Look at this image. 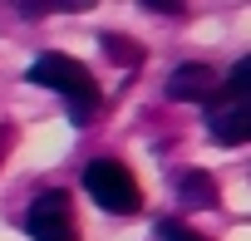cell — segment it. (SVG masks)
<instances>
[{
    "label": "cell",
    "mask_w": 251,
    "mask_h": 241,
    "mask_svg": "<svg viewBox=\"0 0 251 241\" xmlns=\"http://www.w3.org/2000/svg\"><path fill=\"white\" fill-rule=\"evenodd\" d=\"M30 84H40V89H59L64 98H69V118L74 123H89V118L99 113V84H94V74H89V64H79L74 54H40L35 64H30Z\"/></svg>",
    "instance_id": "obj_1"
},
{
    "label": "cell",
    "mask_w": 251,
    "mask_h": 241,
    "mask_svg": "<svg viewBox=\"0 0 251 241\" xmlns=\"http://www.w3.org/2000/svg\"><path fill=\"white\" fill-rule=\"evenodd\" d=\"M246 89H251V59H236L231 79H226V84L212 94V103H207V128H212V138L226 143V148H241V143L251 138V98H246Z\"/></svg>",
    "instance_id": "obj_2"
},
{
    "label": "cell",
    "mask_w": 251,
    "mask_h": 241,
    "mask_svg": "<svg viewBox=\"0 0 251 241\" xmlns=\"http://www.w3.org/2000/svg\"><path fill=\"white\" fill-rule=\"evenodd\" d=\"M79 182H84V192L94 197V207H103V212H113V217H133V212L143 207V187H138V177L123 168L118 158H99V163H89Z\"/></svg>",
    "instance_id": "obj_3"
},
{
    "label": "cell",
    "mask_w": 251,
    "mask_h": 241,
    "mask_svg": "<svg viewBox=\"0 0 251 241\" xmlns=\"http://www.w3.org/2000/svg\"><path fill=\"white\" fill-rule=\"evenodd\" d=\"M25 231L35 241H79V221L64 192H40L25 207Z\"/></svg>",
    "instance_id": "obj_4"
},
{
    "label": "cell",
    "mask_w": 251,
    "mask_h": 241,
    "mask_svg": "<svg viewBox=\"0 0 251 241\" xmlns=\"http://www.w3.org/2000/svg\"><path fill=\"white\" fill-rule=\"evenodd\" d=\"M217 94V74H212V64H177L173 74H168V98H177V103H207Z\"/></svg>",
    "instance_id": "obj_5"
},
{
    "label": "cell",
    "mask_w": 251,
    "mask_h": 241,
    "mask_svg": "<svg viewBox=\"0 0 251 241\" xmlns=\"http://www.w3.org/2000/svg\"><path fill=\"white\" fill-rule=\"evenodd\" d=\"M177 197H182V207H212L217 202V182L207 172H182L177 177Z\"/></svg>",
    "instance_id": "obj_6"
},
{
    "label": "cell",
    "mask_w": 251,
    "mask_h": 241,
    "mask_svg": "<svg viewBox=\"0 0 251 241\" xmlns=\"http://www.w3.org/2000/svg\"><path fill=\"white\" fill-rule=\"evenodd\" d=\"M103 49H108V59L123 64V69H138V64H143V45H138V40H123V35H113V30H103Z\"/></svg>",
    "instance_id": "obj_7"
},
{
    "label": "cell",
    "mask_w": 251,
    "mask_h": 241,
    "mask_svg": "<svg viewBox=\"0 0 251 241\" xmlns=\"http://www.w3.org/2000/svg\"><path fill=\"white\" fill-rule=\"evenodd\" d=\"M158 241H207V236L192 231L187 221H173V217H168V221H158Z\"/></svg>",
    "instance_id": "obj_8"
}]
</instances>
